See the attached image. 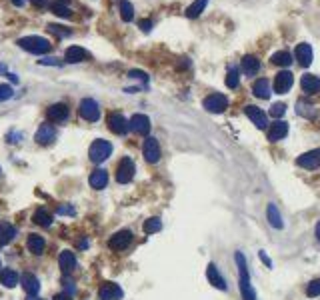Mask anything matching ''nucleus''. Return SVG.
<instances>
[{
	"instance_id": "3c124183",
	"label": "nucleus",
	"mask_w": 320,
	"mask_h": 300,
	"mask_svg": "<svg viewBox=\"0 0 320 300\" xmlns=\"http://www.w3.org/2000/svg\"><path fill=\"white\" fill-rule=\"evenodd\" d=\"M314 232H316V238L320 240V222H316V228H314Z\"/></svg>"
},
{
	"instance_id": "0eeeda50",
	"label": "nucleus",
	"mask_w": 320,
	"mask_h": 300,
	"mask_svg": "<svg viewBox=\"0 0 320 300\" xmlns=\"http://www.w3.org/2000/svg\"><path fill=\"white\" fill-rule=\"evenodd\" d=\"M142 154H144L146 162H150V164H156V162L160 160V156H162V150H160L158 140H156V138H152V136H148V138L144 140Z\"/></svg>"
},
{
	"instance_id": "72a5a7b5",
	"label": "nucleus",
	"mask_w": 320,
	"mask_h": 300,
	"mask_svg": "<svg viewBox=\"0 0 320 300\" xmlns=\"http://www.w3.org/2000/svg\"><path fill=\"white\" fill-rule=\"evenodd\" d=\"M240 82V70L236 66H230L228 68V74H226V86L228 88H236Z\"/></svg>"
},
{
	"instance_id": "bb28decb",
	"label": "nucleus",
	"mask_w": 320,
	"mask_h": 300,
	"mask_svg": "<svg viewBox=\"0 0 320 300\" xmlns=\"http://www.w3.org/2000/svg\"><path fill=\"white\" fill-rule=\"evenodd\" d=\"M252 94L262 100L270 98V82H268L266 78H258V80H254V82H252Z\"/></svg>"
},
{
	"instance_id": "9d476101",
	"label": "nucleus",
	"mask_w": 320,
	"mask_h": 300,
	"mask_svg": "<svg viewBox=\"0 0 320 300\" xmlns=\"http://www.w3.org/2000/svg\"><path fill=\"white\" fill-rule=\"evenodd\" d=\"M128 126H130L132 132L140 134V136H146V134L150 132V118H148L146 114H134V116L128 120Z\"/></svg>"
},
{
	"instance_id": "20e7f679",
	"label": "nucleus",
	"mask_w": 320,
	"mask_h": 300,
	"mask_svg": "<svg viewBox=\"0 0 320 300\" xmlns=\"http://www.w3.org/2000/svg\"><path fill=\"white\" fill-rule=\"evenodd\" d=\"M78 112H80V116L84 118V120H88V122H96L98 118H100V106H98V102L94 98H84L80 102V106H78Z\"/></svg>"
},
{
	"instance_id": "7c9ffc66",
	"label": "nucleus",
	"mask_w": 320,
	"mask_h": 300,
	"mask_svg": "<svg viewBox=\"0 0 320 300\" xmlns=\"http://www.w3.org/2000/svg\"><path fill=\"white\" fill-rule=\"evenodd\" d=\"M270 62L276 64V66L288 68L290 64H292V54H290L288 50H278V52H274V54L270 56Z\"/></svg>"
},
{
	"instance_id": "8fccbe9b",
	"label": "nucleus",
	"mask_w": 320,
	"mask_h": 300,
	"mask_svg": "<svg viewBox=\"0 0 320 300\" xmlns=\"http://www.w3.org/2000/svg\"><path fill=\"white\" fill-rule=\"evenodd\" d=\"M34 6H48V0H30Z\"/></svg>"
},
{
	"instance_id": "6e6d98bb",
	"label": "nucleus",
	"mask_w": 320,
	"mask_h": 300,
	"mask_svg": "<svg viewBox=\"0 0 320 300\" xmlns=\"http://www.w3.org/2000/svg\"><path fill=\"white\" fill-rule=\"evenodd\" d=\"M58 2H68V0H58Z\"/></svg>"
},
{
	"instance_id": "b1692460",
	"label": "nucleus",
	"mask_w": 320,
	"mask_h": 300,
	"mask_svg": "<svg viewBox=\"0 0 320 300\" xmlns=\"http://www.w3.org/2000/svg\"><path fill=\"white\" fill-rule=\"evenodd\" d=\"M16 238V226H12L10 222H0V246L10 244Z\"/></svg>"
},
{
	"instance_id": "ea45409f",
	"label": "nucleus",
	"mask_w": 320,
	"mask_h": 300,
	"mask_svg": "<svg viewBox=\"0 0 320 300\" xmlns=\"http://www.w3.org/2000/svg\"><path fill=\"white\" fill-rule=\"evenodd\" d=\"M306 296H308V298H316V296H320V278L312 280V282L306 286Z\"/></svg>"
},
{
	"instance_id": "f8f14e48",
	"label": "nucleus",
	"mask_w": 320,
	"mask_h": 300,
	"mask_svg": "<svg viewBox=\"0 0 320 300\" xmlns=\"http://www.w3.org/2000/svg\"><path fill=\"white\" fill-rule=\"evenodd\" d=\"M296 164L300 168H306V170H314V168L320 166V148H314V150H308L304 154H300L296 158Z\"/></svg>"
},
{
	"instance_id": "f257e3e1",
	"label": "nucleus",
	"mask_w": 320,
	"mask_h": 300,
	"mask_svg": "<svg viewBox=\"0 0 320 300\" xmlns=\"http://www.w3.org/2000/svg\"><path fill=\"white\" fill-rule=\"evenodd\" d=\"M234 260H236V264H238V274H240L238 282H240L242 300H256V292H254V288H252V284H250V274H248V266H246L244 254L238 250V252L234 254Z\"/></svg>"
},
{
	"instance_id": "de8ad7c7",
	"label": "nucleus",
	"mask_w": 320,
	"mask_h": 300,
	"mask_svg": "<svg viewBox=\"0 0 320 300\" xmlns=\"http://www.w3.org/2000/svg\"><path fill=\"white\" fill-rule=\"evenodd\" d=\"M140 28H142L144 32H148V30L152 28V20H140Z\"/></svg>"
},
{
	"instance_id": "cd10ccee",
	"label": "nucleus",
	"mask_w": 320,
	"mask_h": 300,
	"mask_svg": "<svg viewBox=\"0 0 320 300\" xmlns=\"http://www.w3.org/2000/svg\"><path fill=\"white\" fill-rule=\"evenodd\" d=\"M26 246H28V250H30L34 256H40V254L44 252V248H46V242H44V238H42V236H38V234H30V236H28V240H26Z\"/></svg>"
},
{
	"instance_id": "864d4df0",
	"label": "nucleus",
	"mask_w": 320,
	"mask_h": 300,
	"mask_svg": "<svg viewBox=\"0 0 320 300\" xmlns=\"http://www.w3.org/2000/svg\"><path fill=\"white\" fill-rule=\"evenodd\" d=\"M4 72H6V66H4L2 62H0V74H4Z\"/></svg>"
},
{
	"instance_id": "37998d69",
	"label": "nucleus",
	"mask_w": 320,
	"mask_h": 300,
	"mask_svg": "<svg viewBox=\"0 0 320 300\" xmlns=\"http://www.w3.org/2000/svg\"><path fill=\"white\" fill-rule=\"evenodd\" d=\"M48 28H50L54 34H60V36H68V34H70V30H62L64 26H56V24H50Z\"/></svg>"
},
{
	"instance_id": "2eb2a0df",
	"label": "nucleus",
	"mask_w": 320,
	"mask_h": 300,
	"mask_svg": "<svg viewBox=\"0 0 320 300\" xmlns=\"http://www.w3.org/2000/svg\"><path fill=\"white\" fill-rule=\"evenodd\" d=\"M294 56H296V60H298L300 66L308 68L310 64H312V58H314V54H312V46H310L308 42H300V44L296 46Z\"/></svg>"
},
{
	"instance_id": "1a4fd4ad",
	"label": "nucleus",
	"mask_w": 320,
	"mask_h": 300,
	"mask_svg": "<svg viewBox=\"0 0 320 300\" xmlns=\"http://www.w3.org/2000/svg\"><path fill=\"white\" fill-rule=\"evenodd\" d=\"M130 242H132V232H130V230H118L116 234L110 236L108 246H110L112 250L122 252V250H126L128 246H130Z\"/></svg>"
},
{
	"instance_id": "a211bd4d",
	"label": "nucleus",
	"mask_w": 320,
	"mask_h": 300,
	"mask_svg": "<svg viewBox=\"0 0 320 300\" xmlns=\"http://www.w3.org/2000/svg\"><path fill=\"white\" fill-rule=\"evenodd\" d=\"M64 58H66V62H72V64L74 62H84V60L90 58V52L82 46H70V48H66Z\"/></svg>"
},
{
	"instance_id": "6e6552de",
	"label": "nucleus",
	"mask_w": 320,
	"mask_h": 300,
	"mask_svg": "<svg viewBox=\"0 0 320 300\" xmlns=\"http://www.w3.org/2000/svg\"><path fill=\"white\" fill-rule=\"evenodd\" d=\"M106 124H108V128H110L112 132L118 134V136H122V134H126L128 130H130L128 120L120 114V112H110L108 118H106Z\"/></svg>"
},
{
	"instance_id": "9b49d317",
	"label": "nucleus",
	"mask_w": 320,
	"mask_h": 300,
	"mask_svg": "<svg viewBox=\"0 0 320 300\" xmlns=\"http://www.w3.org/2000/svg\"><path fill=\"white\" fill-rule=\"evenodd\" d=\"M68 112L70 110H68V106L64 102H56V104H52V106L46 108V118L50 122H54V124H60V122H64L68 118Z\"/></svg>"
},
{
	"instance_id": "412c9836",
	"label": "nucleus",
	"mask_w": 320,
	"mask_h": 300,
	"mask_svg": "<svg viewBox=\"0 0 320 300\" xmlns=\"http://www.w3.org/2000/svg\"><path fill=\"white\" fill-rule=\"evenodd\" d=\"M266 218H268L270 226H272V228H276V230H280V228L284 226L282 216H280V212H278V206H276V204H272V202L266 206Z\"/></svg>"
},
{
	"instance_id": "dca6fc26",
	"label": "nucleus",
	"mask_w": 320,
	"mask_h": 300,
	"mask_svg": "<svg viewBox=\"0 0 320 300\" xmlns=\"http://www.w3.org/2000/svg\"><path fill=\"white\" fill-rule=\"evenodd\" d=\"M244 112H246V116L250 118V122L254 124L256 128H260V130H264L266 128V124H268V118H266V114L258 108V106H252V104H248L246 108H244Z\"/></svg>"
},
{
	"instance_id": "49530a36",
	"label": "nucleus",
	"mask_w": 320,
	"mask_h": 300,
	"mask_svg": "<svg viewBox=\"0 0 320 300\" xmlns=\"http://www.w3.org/2000/svg\"><path fill=\"white\" fill-rule=\"evenodd\" d=\"M130 76H132V78H142L144 82L148 80V76H146L144 72H138V70H130Z\"/></svg>"
},
{
	"instance_id": "09e8293b",
	"label": "nucleus",
	"mask_w": 320,
	"mask_h": 300,
	"mask_svg": "<svg viewBox=\"0 0 320 300\" xmlns=\"http://www.w3.org/2000/svg\"><path fill=\"white\" fill-rule=\"evenodd\" d=\"M54 300H72V294H68V292H60V294H58Z\"/></svg>"
},
{
	"instance_id": "ddd939ff",
	"label": "nucleus",
	"mask_w": 320,
	"mask_h": 300,
	"mask_svg": "<svg viewBox=\"0 0 320 300\" xmlns=\"http://www.w3.org/2000/svg\"><path fill=\"white\" fill-rule=\"evenodd\" d=\"M292 84H294V74H292L290 70L278 72L276 78H274V90H276L278 94H286L288 90L292 88Z\"/></svg>"
},
{
	"instance_id": "6ab92c4d",
	"label": "nucleus",
	"mask_w": 320,
	"mask_h": 300,
	"mask_svg": "<svg viewBox=\"0 0 320 300\" xmlns=\"http://www.w3.org/2000/svg\"><path fill=\"white\" fill-rule=\"evenodd\" d=\"M206 278H208V282H210L214 288H218V290H226V288H228L224 276L218 272V268H216L214 262H210V264L206 266Z\"/></svg>"
},
{
	"instance_id": "58836bf2",
	"label": "nucleus",
	"mask_w": 320,
	"mask_h": 300,
	"mask_svg": "<svg viewBox=\"0 0 320 300\" xmlns=\"http://www.w3.org/2000/svg\"><path fill=\"white\" fill-rule=\"evenodd\" d=\"M286 108L288 106L284 102H274L272 108H270V116H272V118H280V116L286 114Z\"/></svg>"
},
{
	"instance_id": "e433bc0d",
	"label": "nucleus",
	"mask_w": 320,
	"mask_h": 300,
	"mask_svg": "<svg viewBox=\"0 0 320 300\" xmlns=\"http://www.w3.org/2000/svg\"><path fill=\"white\" fill-rule=\"evenodd\" d=\"M160 228H162V222H160V218H148L146 222H144V232L146 234H154V232H158Z\"/></svg>"
},
{
	"instance_id": "393cba45",
	"label": "nucleus",
	"mask_w": 320,
	"mask_h": 300,
	"mask_svg": "<svg viewBox=\"0 0 320 300\" xmlns=\"http://www.w3.org/2000/svg\"><path fill=\"white\" fill-rule=\"evenodd\" d=\"M90 186L96 188V190H102V188H106V184H108V172L104 170V168H98L94 170L92 174H90Z\"/></svg>"
},
{
	"instance_id": "5701e85b",
	"label": "nucleus",
	"mask_w": 320,
	"mask_h": 300,
	"mask_svg": "<svg viewBox=\"0 0 320 300\" xmlns=\"http://www.w3.org/2000/svg\"><path fill=\"white\" fill-rule=\"evenodd\" d=\"M286 134H288V122L278 120V122H274V124L270 126V130H268V140H270V142H276V140H282Z\"/></svg>"
},
{
	"instance_id": "4468645a",
	"label": "nucleus",
	"mask_w": 320,
	"mask_h": 300,
	"mask_svg": "<svg viewBox=\"0 0 320 300\" xmlns=\"http://www.w3.org/2000/svg\"><path fill=\"white\" fill-rule=\"evenodd\" d=\"M122 294L124 292L116 282H104L98 290V300H120Z\"/></svg>"
},
{
	"instance_id": "4c0bfd02",
	"label": "nucleus",
	"mask_w": 320,
	"mask_h": 300,
	"mask_svg": "<svg viewBox=\"0 0 320 300\" xmlns=\"http://www.w3.org/2000/svg\"><path fill=\"white\" fill-rule=\"evenodd\" d=\"M52 12H54L56 16H62V18H70V16H72V10H70L68 6H64L62 2L52 4Z\"/></svg>"
},
{
	"instance_id": "5fc2aeb1",
	"label": "nucleus",
	"mask_w": 320,
	"mask_h": 300,
	"mask_svg": "<svg viewBox=\"0 0 320 300\" xmlns=\"http://www.w3.org/2000/svg\"><path fill=\"white\" fill-rule=\"evenodd\" d=\"M26 300H42V298H38V296H28Z\"/></svg>"
},
{
	"instance_id": "2f4dec72",
	"label": "nucleus",
	"mask_w": 320,
	"mask_h": 300,
	"mask_svg": "<svg viewBox=\"0 0 320 300\" xmlns=\"http://www.w3.org/2000/svg\"><path fill=\"white\" fill-rule=\"evenodd\" d=\"M32 220H34V224H38V226H44V228H48L50 224H52V216L44 210V208H38L34 214H32Z\"/></svg>"
},
{
	"instance_id": "f3484780",
	"label": "nucleus",
	"mask_w": 320,
	"mask_h": 300,
	"mask_svg": "<svg viewBox=\"0 0 320 300\" xmlns=\"http://www.w3.org/2000/svg\"><path fill=\"white\" fill-rule=\"evenodd\" d=\"M54 138H56V128L52 126V124H48V122H44V124H40V128L36 130V136H34V140L38 142V144H52L54 142Z\"/></svg>"
},
{
	"instance_id": "a878e982",
	"label": "nucleus",
	"mask_w": 320,
	"mask_h": 300,
	"mask_svg": "<svg viewBox=\"0 0 320 300\" xmlns=\"http://www.w3.org/2000/svg\"><path fill=\"white\" fill-rule=\"evenodd\" d=\"M58 264H60L64 274L72 272L74 266H76V256H74V252H72V250H62L60 256H58Z\"/></svg>"
},
{
	"instance_id": "603ef678",
	"label": "nucleus",
	"mask_w": 320,
	"mask_h": 300,
	"mask_svg": "<svg viewBox=\"0 0 320 300\" xmlns=\"http://www.w3.org/2000/svg\"><path fill=\"white\" fill-rule=\"evenodd\" d=\"M12 2H14L16 6H22V4H24V0H12Z\"/></svg>"
},
{
	"instance_id": "39448f33",
	"label": "nucleus",
	"mask_w": 320,
	"mask_h": 300,
	"mask_svg": "<svg viewBox=\"0 0 320 300\" xmlns=\"http://www.w3.org/2000/svg\"><path fill=\"white\" fill-rule=\"evenodd\" d=\"M202 106H204L208 112H212V114H220V112H224V110L228 108V98H226L224 94L214 92V94H208V96L204 98Z\"/></svg>"
},
{
	"instance_id": "a18cd8bd",
	"label": "nucleus",
	"mask_w": 320,
	"mask_h": 300,
	"mask_svg": "<svg viewBox=\"0 0 320 300\" xmlns=\"http://www.w3.org/2000/svg\"><path fill=\"white\" fill-rule=\"evenodd\" d=\"M258 256H260V260H262V262H264L266 266L272 268V260H270V258L266 256V252H264V250H260V252H258Z\"/></svg>"
},
{
	"instance_id": "a19ab883",
	"label": "nucleus",
	"mask_w": 320,
	"mask_h": 300,
	"mask_svg": "<svg viewBox=\"0 0 320 300\" xmlns=\"http://www.w3.org/2000/svg\"><path fill=\"white\" fill-rule=\"evenodd\" d=\"M12 94H14V88L10 84H0V102L12 98Z\"/></svg>"
},
{
	"instance_id": "aec40b11",
	"label": "nucleus",
	"mask_w": 320,
	"mask_h": 300,
	"mask_svg": "<svg viewBox=\"0 0 320 300\" xmlns=\"http://www.w3.org/2000/svg\"><path fill=\"white\" fill-rule=\"evenodd\" d=\"M300 86L306 94H316V92H320V78L314 74H304L300 80Z\"/></svg>"
},
{
	"instance_id": "c756f323",
	"label": "nucleus",
	"mask_w": 320,
	"mask_h": 300,
	"mask_svg": "<svg viewBox=\"0 0 320 300\" xmlns=\"http://www.w3.org/2000/svg\"><path fill=\"white\" fill-rule=\"evenodd\" d=\"M18 274L14 272V270H10V268H4V270H0V284L2 286H6V288H14L16 284H18Z\"/></svg>"
},
{
	"instance_id": "79ce46f5",
	"label": "nucleus",
	"mask_w": 320,
	"mask_h": 300,
	"mask_svg": "<svg viewBox=\"0 0 320 300\" xmlns=\"http://www.w3.org/2000/svg\"><path fill=\"white\" fill-rule=\"evenodd\" d=\"M56 214H58V216H64V214H70V216H72V214H74V208L68 206V204H62V206L56 208Z\"/></svg>"
},
{
	"instance_id": "c9c22d12",
	"label": "nucleus",
	"mask_w": 320,
	"mask_h": 300,
	"mask_svg": "<svg viewBox=\"0 0 320 300\" xmlns=\"http://www.w3.org/2000/svg\"><path fill=\"white\" fill-rule=\"evenodd\" d=\"M314 106H310L308 102H302V100H298L296 102V112L300 114V116H306V118H312L314 116V110H312Z\"/></svg>"
},
{
	"instance_id": "c85d7f7f",
	"label": "nucleus",
	"mask_w": 320,
	"mask_h": 300,
	"mask_svg": "<svg viewBox=\"0 0 320 300\" xmlns=\"http://www.w3.org/2000/svg\"><path fill=\"white\" fill-rule=\"evenodd\" d=\"M258 70H260V60L256 56H252V54H246L242 58V72L246 76H254Z\"/></svg>"
},
{
	"instance_id": "7ed1b4c3",
	"label": "nucleus",
	"mask_w": 320,
	"mask_h": 300,
	"mask_svg": "<svg viewBox=\"0 0 320 300\" xmlns=\"http://www.w3.org/2000/svg\"><path fill=\"white\" fill-rule=\"evenodd\" d=\"M110 154H112V144H110L108 140H104V138H98V140H94V142L90 144L88 156H90V160H92L94 164L104 162V160H106Z\"/></svg>"
},
{
	"instance_id": "473e14b6",
	"label": "nucleus",
	"mask_w": 320,
	"mask_h": 300,
	"mask_svg": "<svg viewBox=\"0 0 320 300\" xmlns=\"http://www.w3.org/2000/svg\"><path fill=\"white\" fill-rule=\"evenodd\" d=\"M206 4H208V0H194L190 6L186 8V16H188V18H196V16L206 8Z\"/></svg>"
},
{
	"instance_id": "f03ea898",
	"label": "nucleus",
	"mask_w": 320,
	"mask_h": 300,
	"mask_svg": "<svg viewBox=\"0 0 320 300\" xmlns=\"http://www.w3.org/2000/svg\"><path fill=\"white\" fill-rule=\"evenodd\" d=\"M18 46L24 48V50L30 52V54H46V52H50V48H52L50 40H48V38H42V36H24V38L18 40Z\"/></svg>"
},
{
	"instance_id": "4be33fe9",
	"label": "nucleus",
	"mask_w": 320,
	"mask_h": 300,
	"mask_svg": "<svg viewBox=\"0 0 320 300\" xmlns=\"http://www.w3.org/2000/svg\"><path fill=\"white\" fill-rule=\"evenodd\" d=\"M22 288H24V292H26L28 296H36L38 290H40V282H38V278H36L34 274L26 272V274L22 276Z\"/></svg>"
},
{
	"instance_id": "423d86ee",
	"label": "nucleus",
	"mask_w": 320,
	"mask_h": 300,
	"mask_svg": "<svg viewBox=\"0 0 320 300\" xmlns=\"http://www.w3.org/2000/svg\"><path fill=\"white\" fill-rule=\"evenodd\" d=\"M134 172H136V166H134L132 158L124 156V158L118 162V166H116V180H118L120 184H128V182L134 178Z\"/></svg>"
},
{
	"instance_id": "c03bdc74",
	"label": "nucleus",
	"mask_w": 320,
	"mask_h": 300,
	"mask_svg": "<svg viewBox=\"0 0 320 300\" xmlns=\"http://www.w3.org/2000/svg\"><path fill=\"white\" fill-rule=\"evenodd\" d=\"M40 64H48V66H60V62L56 60V58H42V60H38Z\"/></svg>"
},
{
	"instance_id": "f704fd0d",
	"label": "nucleus",
	"mask_w": 320,
	"mask_h": 300,
	"mask_svg": "<svg viewBox=\"0 0 320 300\" xmlns=\"http://www.w3.org/2000/svg\"><path fill=\"white\" fill-rule=\"evenodd\" d=\"M120 16L124 22H130L134 18V6L128 0H120Z\"/></svg>"
}]
</instances>
